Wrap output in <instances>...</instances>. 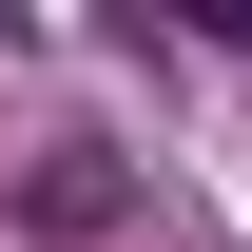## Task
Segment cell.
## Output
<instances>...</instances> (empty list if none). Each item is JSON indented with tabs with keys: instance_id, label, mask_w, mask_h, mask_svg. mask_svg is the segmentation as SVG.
Here are the masks:
<instances>
[{
	"instance_id": "1",
	"label": "cell",
	"mask_w": 252,
	"mask_h": 252,
	"mask_svg": "<svg viewBox=\"0 0 252 252\" xmlns=\"http://www.w3.org/2000/svg\"><path fill=\"white\" fill-rule=\"evenodd\" d=\"M117 214H136L117 156H39V175H20V233H117Z\"/></svg>"
}]
</instances>
